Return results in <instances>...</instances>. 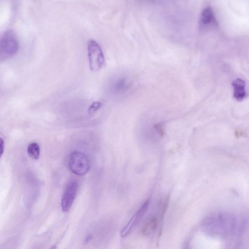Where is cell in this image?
<instances>
[{"label":"cell","mask_w":249,"mask_h":249,"mask_svg":"<svg viewBox=\"0 0 249 249\" xmlns=\"http://www.w3.org/2000/svg\"><path fill=\"white\" fill-rule=\"evenodd\" d=\"M19 48V42L15 32L8 29L0 36V58L7 59L14 55Z\"/></svg>","instance_id":"cell-1"},{"label":"cell","mask_w":249,"mask_h":249,"mask_svg":"<svg viewBox=\"0 0 249 249\" xmlns=\"http://www.w3.org/2000/svg\"><path fill=\"white\" fill-rule=\"evenodd\" d=\"M68 166L74 174L83 176L86 174L90 168V162L87 156L80 151H73L69 157Z\"/></svg>","instance_id":"cell-2"},{"label":"cell","mask_w":249,"mask_h":249,"mask_svg":"<svg viewBox=\"0 0 249 249\" xmlns=\"http://www.w3.org/2000/svg\"><path fill=\"white\" fill-rule=\"evenodd\" d=\"M88 52L89 67L93 71H99L103 66L105 58L100 45L94 40L88 43Z\"/></svg>","instance_id":"cell-3"},{"label":"cell","mask_w":249,"mask_h":249,"mask_svg":"<svg viewBox=\"0 0 249 249\" xmlns=\"http://www.w3.org/2000/svg\"><path fill=\"white\" fill-rule=\"evenodd\" d=\"M77 190L78 184L75 181H71L68 184L61 201V206L63 212H68L71 209L75 200Z\"/></svg>","instance_id":"cell-4"},{"label":"cell","mask_w":249,"mask_h":249,"mask_svg":"<svg viewBox=\"0 0 249 249\" xmlns=\"http://www.w3.org/2000/svg\"><path fill=\"white\" fill-rule=\"evenodd\" d=\"M149 204V200H147L134 214L127 224L122 230L120 233L122 237L127 236L131 232L146 212Z\"/></svg>","instance_id":"cell-5"},{"label":"cell","mask_w":249,"mask_h":249,"mask_svg":"<svg viewBox=\"0 0 249 249\" xmlns=\"http://www.w3.org/2000/svg\"><path fill=\"white\" fill-rule=\"evenodd\" d=\"M231 85L233 89L234 98L238 101L243 100L246 96L245 81L241 78H237L232 81Z\"/></svg>","instance_id":"cell-6"},{"label":"cell","mask_w":249,"mask_h":249,"mask_svg":"<svg viewBox=\"0 0 249 249\" xmlns=\"http://www.w3.org/2000/svg\"><path fill=\"white\" fill-rule=\"evenodd\" d=\"M213 11L211 7H206L202 11L200 16V22L203 25H210L215 22Z\"/></svg>","instance_id":"cell-7"},{"label":"cell","mask_w":249,"mask_h":249,"mask_svg":"<svg viewBox=\"0 0 249 249\" xmlns=\"http://www.w3.org/2000/svg\"><path fill=\"white\" fill-rule=\"evenodd\" d=\"M158 222L156 217H153L149 220L143 227L142 233L143 235L148 234L151 231L155 230L157 227Z\"/></svg>","instance_id":"cell-8"},{"label":"cell","mask_w":249,"mask_h":249,"mask_svg":"<svg viewBox=\"0 0 249 249\" xmlns=\"http://www.w3.org/2000/svg\"><path fill=\"white\" fill-rule=\"evenodd\" d=\"M27 153L31 158L38 159L40 155L39 145L36 142L30 143L27 148Z\"/></svg>","instance_id":"cell-9"},{"label":"cell","mask_w":249,"mask_h":249,"mask_svg":"<svg viewBox=\"0 0 249 249\" xmlns=\"http://www.w3.org/2000/svg\"><path fill=\"white\" fill-rule=\"evenodd\" d=\"M102 103L99 102H93L89 106L88 109V112L89 114H93L98 110L99 108L101 107Z\"/></svg>","instance_id":"cell-10"},{"label":"cell","mask_w":249,"mask_h":249,"mask_svg":"<svg viewBox=\"0 0 249 249\" xmlns=\"http://www.w3.org/2000/svg\"><path fill=\"white\" fill-rule=\"evenodd\" d=\"M169 199H170L169 196L167 197V198L165 200V202L164 205L163 206V208H162V212H161V218L162 220L163 218L164 215V214L166 211V210L167 209L168 205L169 204Z\"/></svg>","instance_id":"cell-11"},{"label":"cell","mask_w":249,"mask_h":249,"mask_svg":"<svg viewBox=\"0 0 249 249\" xmlns=\"http://www.w3.org/2000/svg\"><path fill=\"white\" fill-rule=\"evenodd\" d=\"M4 142L2 138H0V158L4 151Z\"/></svg>","instance_id":"cell-12"},{"label":"cell","mask_w":249,"mask_h":249,"mask_svg":"<svg viewBox=\"0 0 249 249\" xmlns=\"http://www.w3.org/2000/svg\"><path fill=\"white\" fill-rule=\"evenodd\" d=\"M91 236L90 235H88V236L85 239V242H88L89 241V240L91 239Z\"/></svg>","instance_id":"cell-13"}]
</instances>
